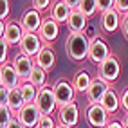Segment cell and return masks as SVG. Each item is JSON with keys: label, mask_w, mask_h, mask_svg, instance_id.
Returning <instances> with one entry per match:
<instances>
[{"label": "cell", "mask_w": 128, "mask_h": 128, "mask_svg": "<svg viewBox=\"0 0 128 128\" xmlns=\"http://www.w3.org/2000/svg\"><path fill=\"white\" fill-rule=\"evenodd\" d=\"M80 13H83L87 18H90L92 14H96L98 13V2L96 0H81V4H80Z\"/></svg>", "instance_id": "d4e9b609"}, {"label": "cell", "mask_w": 128, "mask_h": 128, "mask_svg": "<svg viewBox=\"0 0 128 128\" xmlns=\"http://www.w3.org/2000/svg\"><path fill=\"white\" fill-rule=\"evenodd\" d=\"M0 47H2V54H0V62H2V65L7 63V50H9V44H7L6 40L0 42Z\"/></svg>", "instance_id": "1f68e13d"}, {"label": "cell", "mask_w": 128, "mask_h": 128, "mask_svg": "<svg viewBox=\"0 0 128 128\" xmlns=\"http://www.w3.org/2000/svg\"><path fill=\"white\" fill-rule=\"evenodd\" d=\"M121 20H123V16L116 9H112V11H108L105 14H101L99 25H101V29L105 32H116L117 29H121Z\"/></svg>", "instance_id": "2e32d148"}, {"label": "cell", "mask_w": 128, "mask_h": 128, "mask_svg": "<svg viewBox=\"0 0 128 128\" xmlns=\"http://www.w3.org/2000/svg\"><path fill=\"white\" fill-rule=\"evenodd\" d=\"M9 11H11V6L9 2H0V18H2V22H6L7 18H9Z\"/></svg>", "instance_id": "f546056e"}, {"label": "cell", "mask_w": 128, "mask_h": 128, "mask_svg": "<svg viewBox=\"0 0 128 128\" xmlns=\"http://www.w3.org/2000/svg\"><path fill=\"white\" fill-rule=\"evenodd\" d=\"M105 128H123V124L121 123H119V121H110Z\"/></svg>", "instance_id": "8d00e7d4"}, {"label": "cell", "mask_w": 128, "mask_h": 128, "mask_svg": "<svg viewBox=\"0 0 128 128\" xmlns=\"http://www.w3.org/2000/svg\"><path fill=\"white\" fill-rule=\"evenodd\" d=\"M7 106L11 108V112L14 114V117L18 116V114H20V110L25 106V101H24V98H22L20 87L9 90V96H7Z\"/></svg>", "instance_id": "7402d4cb"}, {"label": "cell", "mask_w": 128, "mask_h": 128, "mask_svg": "<svg viewBox=\"0 0 128 128\" xmlns=\"http://www.w3.org/2000/svg\"><path fill=\"white\" fill-rule=\"evenodd\" d=\"M56 114H58V124H63V126H69V128L78 126V121H80V108H78V105H76V103L60 106Z\"/></svg>", "instance_id": "30bf717a"}, {"label": "cell", "mask_w": 128, "mask_h": 128, "mask_svg": "<svg viewBox=\"0 0 128 128\" xmlns=\"http://www.w3.org/2000/svg\"><path fill=\"white\" fill-rule=\"evenodd\" d=\"M52 4L54 2H50V0H36V2H32V7H34L36 11H49V9H52Z\"/></svg>", "instance_id": "83f0119b"}, {"label": "cell", "mask_w": 128, "mask_h": 128, "mask_svg": "<svg viewBox=\"0 0 128 128\" xmlns=\"http://www.w3.org/2000/svg\"><path fill=\"white\" fill-rule=\"evenodd\" d=\"M98 2V13L99 14H105L108 11L116 9V0H96Z\"/></svg>", "instance_id": "4316f807"}, {"label": "cell", "mask_w": 128, "mask_h": 128, "mask_svg": "<svg viewBox=\"0 0 128 128\" xmlns=\"http://www.w3.org/2000/svg\"><path fill=\"white\" fill-rule=\"evenodd\" d=\"M13 119H14V114L11 112V108L7 105H0V121H2V128H6Z\"/></svg>", "instance_id": "484cf974"}, {"label": "cell", "mask_w": 128, "mask_h": 128, "mask_svg": "<svg viewBox=\"0 0 128 128\" xmlns=\"http://www.w3.org/2000/svg\"><path fill=\"white\" fill-rule=\"evenodd\" d=\"M92 80L90 78V74L87 70H80V72H76V76L72 78V87L76 92H80V94H87L88 88H90V85H92Z\"/></svg>", "instance_id": "ffe728a7"}, {"label": "cell", "mask_w": 128, "mask_h": 128, "mask_svg": "<svg viewBox=\"0 0 128 128\" xmlns=\"http://www.w3.org/2000/svg\"><path fill=\"white\" fill-rule=\"evenodd\" d=\"M38 110L42 112V116H52L54 112H58V101H56V96H54V90L52 87H44V88H40L38 92V98H36V103Z\"/></svg>", "instance_id": "7a4b0ae2"}, {"label": "cell", "mask_w": 128, "mask_h": 128, "mask_svg": "<svg viewBox=\"0 0 128 128\" xmlns=\"http://www.w3.org/2000/svg\"><path fill=\"white\" fill-rule=\"evenodd\" d=\"M67 27L74 34H81V32H85L88 29V18L80 11H72L69 22H67Z\"/></svg>", "instance_id": "ac0fdd59"}, {"label": "cell", "mask_w": 128, "mask_h": 128, "mask_svg": "<svg viewBox=\"0 0 128 128\" xmlns=\"http://www.w3.org/2000/svg\"><path fill=\"white\" fill-rule=\"evenodd\" d=\"M121 76V62H119L117 56H110L106 62H103L101 65H98V78L106 81L108 85L119 80Z\"/></svg>", "instance_id": "3957f363"}, {"label": "cell", "mask_w": 128, "mask_h": 128, "mask_svg": "<svg viewBox=\"0 0 128 128\" xmlns=\"http://www.w3.org/2000/svg\"><path fill=\"white\" fill-rule=\"evenodd\" d=\"M101 106H103L110 116L116 114L117 110H119V106H121V98L117 96V92H116L114 88H110V90L105 94L103 101H101Z\"/></svg>", "instance_id": "44dd1931"}, {"label": "cell", "mask_w": 128, "mask_h": 128, "mask_svg": "<svg viewBox=\"0 0 128 128\" xmlns=\"http://www.w3.org/2000/svg\"><path fill=\"white\" fill-rule=\"evenodd\" d=\"M22 85L18 74H16L13 63H6L2 65V69H0V87H4L7 90H13V88H18Z\"/></svg>", "instance_id": "5bb4252c"}, {"label": "cell", "mask_w": 128, "mask_h": 128, "mask_svg": "<svg viewBox=\"0 0 128 128\" xmlns=\"http://www.w3.org/2000/svg\"><path fill=\"white\" fill-rule=\"evenodd\" d=\"M44 20L45 18L42 16L40 11H36L34 7H29V9L22 14L20 25H22V29L25 32H38L40 27H42V24H44Z\"/></svg>", "instance_id": "9c48e42d"}, {"label": "cell", "mask_w": 128, "mask_h": 128, "mask_svg": "<svg viewBox=\"0 0 128 128\" xmlns=\"http://www.w3.org/2000/svg\"><path fill=\"white\" fill-rule=\"evenodd\" d=\"M20 54L27 58H36L40 54V50L44 49V42L40 40L38 32H25V36L20 42Z\"/></svg>", "instance_id": "52a82bcc"}, {"label": "cell", "mask_w": 128, "mask_h": 128, "mask_svg": "<svg viewBox=\"0 0 128 128\" xmlns=\"http://www.w3.org/2000/svg\"><path fill=\"white\" fill-rule=\"evenodd\" d=\"M52 90H54V96L60 106H65V105H72L74 103V96H76V90L72 87V81L69 80H58L52 85Z\"/></svg>", "instance_id": "8992f818"}, {"label": "cell", "mask_w": 128, "mask_h": 128, "mask_svg": "<svg viewBox=\"0 0 128 128\" xmlns=\"http://www.w3.org/2000/svg\"><path fill=\"white\" fill-rule=\"evenodd\" d=\"M121 124H123V128H128V114H124V117L121 119Z\"/></svg>", "instance_id": "74e56055"}, {"label": "cell", "mask_w": 128, "mask_h": 128, "mask_svg": "<svg viewBox=\"0 0 128 128\" xmlns=\"http://www.w3.org/2000/svg\"><path fill=\"white\" fill-rule=\"evenodd\" d=\"M56 63V54L50 49V45H44V49L40 50V54L34 58V65H38L40 69H44L45 72L52 70V67Z\"/></svg>", "instance_id": "e0dca14e"}, {"label": "cell", "mask_w": 128, "mask_h": 128, "mask_svg": "<svg viewBox=\"0 0 128 128\" xmlns=\"http://www.w3.org/2000/svg\"><path fill=\"white\" fill-rule=\"evenodd\" d=\"M6 128H25V126L22 124V121H20L18 117H14V119H13V121H11L9 124H7Z\"/></svg>", "instance_id": "d590c367"}, {"label": "cell", "mask_w": 128, "mask_h": 128, "mask_svg": "<svg viewBox=\"0 0 128 128\" xmlns=\"http://www.w3.org/2000/svg\"><path fill=\"white\" fill-rule=\"evenodd\" d=\"M0 29H2V40H6L9 45H20L22 38L25 36V31L22 29L20 22H7V24H0Z\"/></svg>", "instance_id": "ba28073f"}, {"label": "cell", "mask_w": 128, "mask_h": 128, "mask_svg": "<svg viewBox=\"0 0 128 128\" xmlns=\"http://www.w3.org/2000/svg\"><path fill=\"white\" fill-rule=\"evenodd\" d=\"M56 128H69V126H63V124H58Z\"/></svg>", "instance_id": "f35d334b"}, {"label": "cell", "mask_w": 128, "mask_h": 128, "mask_svg": "<svg viewBox=\"0 0 128 128\" xmlns=\"http://www.w3.org/2000/svg\"><path fill=\"white\" fill-rule=\"evenodd\" d=\"M13 67H14L16 74H18L20 81L27 83L29 78H31V74H32V69H34V60L24 56V54H16L13 58Z\"/></svg>", "instance_id": "8fae6325"}, {"label": "cell", "mask_w": 128, "mask_h": 128, "mask_svg": "<svg viewBox=\"0 0 128 128\" xmlns=\"http://www.w3.org/2000/svg\"><path fill=\"white\" fill-rule=\"evenodd\" d=\"M70 14H72V11H70V7L67 6L65 0H58V2L52 4V9H50V18H52L54 22H58V24H67V22H69V18H70Z\"/></svg>", "instance_id": "d6986e66"}, {"label": "cell", "mask_w": 128, "mask_h": 128, "mask_svg": "<svg viewBox=\"0 0 128 128\" xmlns=\"http://www.w3.org/2000/svg\"><path fill=\"white\" fill-rule=\"evenodd\" d=\"M116 11L121 16L128 14V0H116Z\"/></svg>", "instance_id": "4dcf8cb0"}, {"label": "cell", "mask_w": 128, "mask_h": 128, "mask_svg": "<svg viewBox=\"0 0 128 128\" xmlns=\"http://www.w3.org/2000/svg\"><path fill=\"white\" fill-rule=\"evenodd\" d=\"M58 124H56V121L52 119V116H42V119H40V124H38V128H56Z\"/></svg>", "instance_id": "f1b7e54d"}, {"label": "cell", "mask_w": 128, "mask_h": 128, "mask_svg": "<svg viewBox=\"0 0 128 128\" xmlns=\"http://www.w3.org/2000/svg\"><path fill=\"white\" fill-rule=\"evenodd\" d=\"M88 50H90V40H88V36L85 34V32H81V34L70 32V34L67 36L65 52H67L70 62L80 63L83 60H87L88 58Z\"/></svg>", "instance_id": "6da1fadb"}, {"label": "cell", "mask_w": 128, "mask_h": 128, "mask_svg": "<svg viewBox=\"0 0 128 128\" xmlns=\"http://www.w3.org/2000/svg\"><path fill=\"white\" fill-rule=\"evenodd\" d=\"M121 32H123L124 40L128 42V14H124L123 20H121Z\"/></svg>", "instance_id": "836d02e7"}, {"label": "cell", "mask_w": 128, "mask_h": 128, "mask_svg": "<svg viewBox=\"0 0 128 128\" xmlns=\"http://www.w3.org/2000/svg\"><path fill=\"white\" fill-rule=\"evenodd\" d=\"M20 92H22V98H24V101H25V105H34L40 88H36L32 83L27 81V83H22V85H20Z\"/></svg>", "instance_id": "603a6c76"}, {"label": "cell", "mask_w": 128, "mask_h": 128, "mask_svg": "<svg viewBox=\"0 0 128 128\" xmlns=\"http://www.w3.org/2000/svg\"><path fill=\"white\" fill-rule=\"evenodd\" d=\"M29 83H32L36 88H44L47 87V72L44 69H40L38 65H34V69H32V74L29 78Z\"/></svg>", "instance_id": "cb8c5ba5"}, {"label": "cell", "mask_w": 128, "mask_h": 128, "mask_svg": "<svg viewBox=\"0 0 128 128\" xmlns=\"http://www.w3.org/2000/svg\"><path fill=\"white\" fill-rule=\"evenodd\" d=\"M112 56V52H110V47L108 44L103 40V38H99V36H94L90 40V50H88V60L92 63H96V65H101L103 62H106V60Z\"/></svg>", "instance_id": "5b68a950"}, {"label": "cell", "mask_w": 128, "mask_h": 128, "mask_svg": "<svg viewBox=\"0 0 128 128\" xmlns=\"http://www.w3.org/2000/svg\"><path fill=\"white\" fill-rule=\"evenodd\" d=\"M58 34H60V24L54 22L50 16L45 18L44 24H42V27H40V31H38V36H40L42 42H44V45L54 44L58 40Z\"/></svg>", "instance_id": "4fadbf2b"}, {"label": "cell", "mask_w": 128, "mask_h": 128, "mask_svg": "<svg viewBox=\"0 0 128 128\" xmlns=\"http://www.w3.org/2000/svg\"><path fill=\"white\" fill-rule=\"evenodd\" d=\"M16 117L22 121V124L25 128H38L40 119H42V112L38 110L36 105H25Z\"/></svg>", "instance_id": "9a60e30c"}, {"label": "cell", "mask_w": 128, "mask_h": 128, "mask_svg": "<svg viewBox=\"0 0 128 128\" xmlns=\"http://www.w3.org/2000/svg\"><path fill=\"white\" fill-rule=\"evenodd\" d=\"M119 98H121V108L124 110V114H128V87L121 92Z\"/></svg>", "instance_id": "d6a6232c"}, {"label": "cell", "mask_w": 128, "mask_h": 128, "mask_svg": "<svg viewBox=\"0 0 128 128\" xmlns=\"http://www.w3.org/2000/svg\"><path fill=\"white\" fill-rule=\"evenodd\" d=\"M112 88L110 85L106 83V81H103V80H99L98 76L92 80V85H90V88H88V92L85 94V98H87V101L88 103H94V105H101V101H103V98H105V94Z\"/></svg>", "instance_id": "7c38bea8"}, {"label": "cell", "mask_w": 128, "mask_h": 128, "mask_svg": "<svg viewBox=\"0 0 128 128\" xmlns=\"http://www.w3.org/2000/svg\"><path fill=\"white\" fill-rule=\"evenodd\" d=\"M7 96H9V90L0 87V105H7Z\"/></svg>", "instance_id": "e575fe53"}, {"label": "cell", "mask_w": 128, "mask_h": 128, "mask_svg": "<svg viewBox=\"0 0 128 128\" xmlns=\"http://www.w3.org/2000/svg\"><path fill=\"white\" fill-rule=\"evenodd\" d=\"M85 119L92 128H105L110 123V114L101 105L88 103L85 108Z\"/></svg>", "instance_id": "277c9868"}]
</instances>
